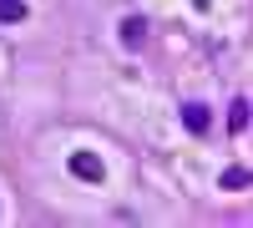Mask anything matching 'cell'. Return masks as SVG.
I'll use <instances>...</instances> for the list:
<instances>
[{"label": "cell", "mask_w": 253, "mask_h": 228, "mask_svg": "<svg viewBox=\"0 0 253 228\" xmlns=\"http://www.w3.org/2000/svg\"><path fill=\"white\" fill-rule=\"evenodd\" d=\"M142 36H147V20L142 15H126L122 20V46H142Z\"/></svg>", "instance_id": "7a4b0ae2"}, {"label": "cell", "mask_w": 253, "mask_h": 228, "mask_svg": "<svg viewBox=\"0 0 253 228\" xmlns=\"http://www.w3.org/2000/svg\"><path fill=\"white\" fill-rule=\"evenodd\" d=\"M248 182H253L248 168H228V173H223V188H248Z\"/></svg>", "instance_id": "277c9868"}, {"label": "cell", "mask_w": 253, "mask_h": 228, "mask_svg": "<svg viewBox=\"0 0 253 228\" xmlns=\"http://www.w3.org/2000/svg\"><path fill=\"white\" fill-rule=\"evenodd\" d=\"M71 173L86 178V182H101V162H96L91 152H71Z\"/></svg>", "instance_id": "6da1fadb"}, {"label": "cell", "mask_w": 253, "mask_h": 228, "mask_svg": "<svg viewBox=\"0 0 253 228\" xmlns=\"http://www.w3.org/2000/svg\"><path fill=\"white\" fill-rule=\"evenodd\" d=\"M0 20H26V5L20 0H0Z\"/></svg>", "instance_id": "5b68a950"}, {"label": "cell", "mask_w": 253, "mask_h": 228, "mask_svg": "<svg viewBox=\"0 0 253 228\" xmlns=\"http://www.w3.org/2000/svg\"><path fill=\"white\" fill-rule=\"evenodd\" d=\"M182 122H187V132H208V107H203V101H187Z\"/></svg>", "instance_id": "3957f363"}]
</instances>
